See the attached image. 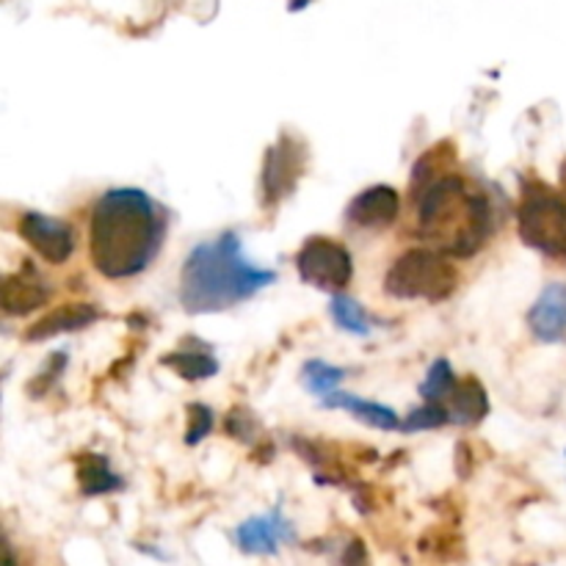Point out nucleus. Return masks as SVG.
Here are the masks:
<instances>
[{
  "label": "nucleus",
  "mask_w": 566,
  "mask_h": 566,
  "mask_svg": "<svg viewBox=\"0 0 566 566\" xmlns=\"http://www.w3.org/2000/svg\"><path fill=\"white\" fill-rule=\"evenodd\" d=\"M164 365H169L175 374H180L182 379L188 381L210 379V376L219 370V363H216L208 352H191V348H182V352L169 354V357H164Z\"/></svg>",
  "instance_id": "f3484780"
},
{
  "label": "nucleus",
  "mask_w": 566,
  "mask_h": 566,
  "mask_svg": "<svg viewBox=\"0 0 566 566\" xmlns=\"http://www.w3.org/2000/svg\"><path fill=\"white\" fill-rule=\"evenodd\" d=\"M520 238L547 258L566 260V199L545 182H531L520 202Z\"/></svg>",
  "instance_id": "39448f33"
},
{
  "label": "nucleus",
  "mask_w": 566,
  "mask_h": 566,
  "mask_svg": "<svg viewBox=\"0 0 566 566\" xmlns=\"http://www.w3.org/2000/svg\"><path fill=\"white\" fill-rule=\"evenodd\" d=\"M453 423L451 409H446L442 403L426 401V407L415 409L403 420V431H418V429H440V426Z\"/></svg>",
  "instance_id": "412c9836"
},
{
  "label": "nucleus",
  "mask_w": 566,
  "mask_h": 566,
  "mask_svg": "<svg viewBox=\"0 0 566 566\" xmlns=\"http://www.w3.org/2000/svg\"><path fill=\"white\" fill-rule=\"evenodd\" d=\"M227 429H230V434L235 440H249L252 431L258 429V423H254V418L249 412H232L230 420H227Z\"/></svg>",
  "instance_id": "5701e85b"
},
{
  "label": "nucleus",
  "mask_w": 566,
  "mask_h": 566,
  "mask_svg": "<svg viewBox=\"0 0 566 566\" xmlns=\"http://www.w3.org/2000/svg\"><path fill=\"white\" fill-rule=\"evenodd\" d=\"M17 230H20V235L25 238V243L39 258H44L53 265L66 263L72 249H75V232H72V227L66 221L53 219V216L28 210V213L20 216Z\"/></svg>",
  "instance_id": "0eeeda50"
},
{
  "label": "nucleus",
  "mask_w": 566,
  "mask_h": 566,
  "mask_svg": "<svg viewBox=\"0 0 566 566\" xmlns=\"http://www.w3.org/2000/svg\"><path fill=\"white\" fill-rule=\"evenodd\" d=\"M6 566H14V553H11L9 545H6Z\"/></svg>",
  "instance_id": "393cba45"
},
{
  "label": "nucleus",
  "mask_w": 566,
  "mask_h": 566,
  "mask_svg": "<svg viewBox=\"0 0 566 566\" xmlns=\"http://www.w3.org/2000/svg\"><path fill=\"white\" fill-rule=\"evenodd\" d=\"M293 539H296L293 525L282 517L280 509L247 520V523L238 525L235 531L238 547H241L243 553H249V556H274L285 542Z\"/></svg>",
  "instance_id": "1a4fd4ad"
},
{
  "label": "nucleus",
  "mask_w": 566,
  "mask_h": 566,
  "mask_svg": "<svg viewBox=\"0 0 566 566\" xmlns=\"http://www.w3.org/2000/svg\"><path fill=\"white\" fill-rule=\"evenodd\" d=\"M398 213H401V199H398L396 188L390 186L365 188L348 205V221L357 227H365V230L390 227L398 219Z\"/></svg>",
  "instance_id": "9d476101"
},
{
  "label": "nucleus",
  "mask_w": 566,
  "mask_h": 566,
  "mask_svg": "<svg viewBox=\"0 0 566 566\" xmlns=\"http://www.w3.org/2000/svg\"><path fill=\"white\" fill-rule=\"evenodd\" d=\"M453 390H457V376H453L451 363H448V359H437L429 368L426 381L420 385V396H423L426 401L442 403L446 398L453 396Z\"/></svg>",
  "instance_id": "aec40b11"
},
{
  "label": "nucleus",
  "mask_w": 566,
  "mask_h": 566,
  "mask_svg": "<svg viewBox=\"0 0 566 566\" xmlns=\"http://www.w3.org/2000/svg\"><path fill=\"white\" fill-rule=\"evenodd\" d=\"M50 298V287L44 285L42 274L31 263H22L17 274L6 276L3 282V310L6 315H28L44 307Z\"/></svg>",
  "instance_id": "f8f14e48"
},
{
  "label": "nucleus",
  "mask_w": 566,
  "mask_h": 566,
  "mask_svg": "<svg viewBox=\"0 0 566 566\" xmlns=\"http://www.w3.org/2000/svg\"><path fill=\"white\" fill-rule=\"evenodd\" d=\"M459 274L446 254L431 249H412L390 265L385 276V291L392 298H426L442 302L457 291Z\"/></svg>",
  "instance_id": "20e7f679"
},
{
  "label": "nucleus",
  "mask_w": 566,
  "mask_h": 566,
  "mask_svg": "<svg viewBox=\"0 0 566 566\" xmlns=\"http://www.w3.org/2000/svg\"><path fill=\"white\" fill-rule=\"evenodd\" d=\"M418 205V230L426 241L437 243L442 254L470 258L486 243L492 230V205L484 193L470 191L457 175L426 180Z\"/></svg>",
  "instance_id": "7ed1b4c3"
},
{
  "label": "nucleus",
  "mask_w": 566,
  "mask_h": 566,
  "mask_svg": "<svg viewBox=\"0 0 566 566\" xmlns=\"http://www.w3.org/2000/svg\"><path fill=\"white\" fill-rule=\"evenodd\" d=\"M97 318H99V310L94 307V304H86V302L64 304V307L44 315L39 324H33L25 337L28 340H48V337L64 335V332H77L83 329V326H92Z\"/></svg>",
  "instance_id": "ddd939ff"
},
{
  "label": "nucleus",
  "mask_w": 566,
  "mask_h": 566,
  "mask_svg": "<svg viewBox=\"0 0 566 566\" xmlns=\"http://www.w3.org/2000/svg\"><path fill=\"white\" fill-rule=\"evenodd\" d=\"M274 280V271L258 269L243 258L235 232H224L191 249L182 265L180 302L188 313H219L247 302Z\"/></svg>",
  "instance_id": "f03ea898"
},
{
  "label": "nucleus",
  "mask_w": 566,
  "mask_h": 566,
  "mask_svg": "<svg viewBox=\"0 0 566 566\" xmlns=\"http://www.w3.org/2000/svg\"><path fill=\"white\" fill-rule=\"evenodd\" d=\"M324 407L326 409H348L354 418L363 420V423H368V426H374V429H381V431L403 429V423L398 420V415L392 412L390 407H385V403L368 401V398L352 396V392L335 390L332 396L324 398Z\"/></svg>",
  "instance_id": "4468645a"
},
{
  "label": "nucleus",
  "mask_w": 566,
  "mask_h": 566,
  "mask_svg": "<svg viewBox=\"0 0 566 566\" xmlns=\"http://www.w3.org/2000/svg\"><path fill=\"white\" fill-rule=\"evenodd\" d=\"M343 566H370L368 564V553H365L363 542L354 539L352 545L346 547V553H343Z\"/></svg>",
  "instance_id": "b1692460"
},
{
  "label": "nucleus",
  "mask_w": 566,
  "mask_h": 566,
  "mask_svg": "<svg viewBox=\"0 0 566 566\" xmlns=\"http://www.w3.org/2000/svg\"><path fill=\"white\" fill-rule=\"evenodd\" d=\"M528 326L542 343H562L566 337V285L553 282L539 293L528 313Z\"/></svg>",
  "instance_id": "9b49d317"
},
{
  "label": "nucleus",
  "mask_w": 566,
  "mask_h": 566,
  "mask_svg": "<svg viewBox=\"0 0 566 566\" xmlns=\"http://www.w3.org/2000/svg\"><path fill=\"white\" fill-rule=\"evenodd\" d=\"M298 274L304 282L324 291H340L352 282L354 263L346 247L329 238H310L296 258Z\"/></svg>",
  "instance_id": "423d86ee"
},
{
  "label": "nucleus",
  "mask_w": 566,
  "mask_h": 566,
  "mask_svg": "<svg viewBox=\"0 0 566 566\" xmlns=\"http://www.w3.org/2000/svg\"><path fill=\"white\" fill-rule=\"evenodd\" d=\"M210 431H213V412H210L208 407H202V403H191V407H188V431H186L188 446L202 442Z\"/></svg>",
  "instance_id": "4be33fe9"
},
{
  "label": "nucleus",
  "mask_w": 566,
  "mask_h": 566,
  "mask_svg": "<svg viewBox=\"0 0 566 566\" xmlns=\"http://www.w3.org/2000/svg\"><path fill=\"white\" fill-rule=\"evenodd\" d=\"M77 481H81L83 495H105V492L122 490V479L111 470L108 459L97 453L77 459Z\"/></svg>",
  "instance_id": "dca6fc26"
},
{
  "label": "nucleus",
  "mask_w": 566,
  "mask_h": 566,
  "mask_svg": "<svg viewBox=\"0 0 566 566\" xmlns=\"http://www.w3.org/2000/svg\"><path fill=\"white\" fill-rule=\"evenodd\" d=\"M343 379H346V370L335 368V365L324 363V359H313V363L304 365V385L321 398L332 396Z\"/></svg>",
  "instance_id": "6ab92c4d"
},
{
  "label": "nucleus",
  "mask_w": 566,
  "mask_h": 566,
  "mask_svg": "<svg viewBox=\"0 0 566 566\" xmlns=\"http://www.w3.org/2000/svg\"><path fill=\"white\" fill-rule=\"evenodd\" d=\"M304 3H307V0H293V3H291V9H304Z\"/></svg>",
  "instance_id": "a878e982"
},
{
  "label": "nucleus",
  "mask_w": 566,
  "mask_h": 566,
  "mask_svg": "<svg viewBox=\"0 0 566 566\" xmlns=\"http://www.w3.org/2000/svg\"><path fill=\"white\" fill-rule=\"evenodd\" d=\"M329 310H332V318L337 321V326H340V329L352 332V335H359V337L370 335V318L359 302H354V298L337 293V296H332Z\"/></svg>",
  "instance_id": "a211bd4d"
},
{
  "label": "nucleus",
  "mask_w": 566,
  "mask_h": 566,
  "mask_svg": "<svg viewBox=\"0 0 566 566\" xmlns=\"http://www.w3.org/2000/svg\"><path fill=\"white\" fill-rule=\"evenodd\" d=\"M304 171V147L291 138L285 136L280 138V144L265 153V164H263V197L265 205H276L282 197L296 188L298 177Z\"/></svg>",
  "instance_id": "6e6552de"
},
{
  "label": "nucleus",
  "mask_w": 566,
  "mask_h": 566,
  "mask_svg": "<svg viewBox=\"0 0 566 566\" xmlns=\"http://www.w3.org/2000/svg\"><path fill=\"white\" fill-rule=\"evenodd\" d=\"M164 241V219L138 188H114L94 202L88 219L92 263L108 280H127L147 269Z\"/></svg>",
  "instance_id": "f257e3e1"
},
{
  "label": "nucleus",
  "mask_w": 566,
  "mask_h": 566,
  "mask_svg": "<svg viewBox=\"0 0 566 566\" xmlns=\"http://www.w3.org/2000/svg\"><path fill=\"white\" fill-rule=\"evenodd\" d=\"M490 412V398L479 379H464L451 396V420L459 426H475Z\"/></svg>",
  "instance_id": "2eb2a0df"
}]
</instances>
